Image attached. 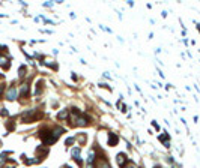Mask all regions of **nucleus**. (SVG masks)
Returning <instances> with one entry per match:
<instances>
[{
  "mask_svg": "<svg viewBox=\"0 0 200 168\" xmlns=\"http://www.w3.org/2000/svg\"><path fill=\"white\" fill-rule=\"evenodd\" d=\"M15 96H17V90H15V87H11L9 92L6 93V98L9 99V101H12V99H15Z\"/></svg>",
  "mask_w": 200,
  "mask_h": 168,
  "instance_id": "f257e3e1",
  "label": "nucleus"
},
{
  "mask_svg": "<svg viewBox=\"0 0 200 168\" xmlns=\"http://www.w3.org/2000/svg\"><path fill=\"white\" fill-rule=\"evenodd\" d=\"M72 156H74V159H77V161L81 164V161H80V149H74L72 150Z\"/></svg>",
  "mask_w": 200,
  "mask_h": 168,
  "instance_id": "f03ea898",
  "label": "nucleus"
},
{
  "mask_svg": "<svg viewBox=\"0 0 200 168\" xmlns=\"http://www.w3.org/2000/svg\"><path fill=\"white\" fill-rule=\"evenodd\" d=\"M117 143V137L115 134H110V140H108V144L113 146V144H116Z\"/></svg>",
  "mask_w": 200,
  "mask_h": 168,
  "instance_id": "7ed1b4c3",
  "label": "nucleus"
},
{
  "mask_svg": "<svg viewBox=\"0 0 200 168\" xmlns=\"http://www.w3.org/2000/svg\"><path fill=\"white\" fill-rule=\"evenodd\" d=\"M27 92H29V86H27V84H24V86H23V89H21V95L26 96V95H27Z\"/></svg>",
  "mask_w": 200,
  "mask_h": 168,
  "instance_id": "20e7f679",
  "label": "nucleus"
},
{
  "mask_svg": "<svg viewBox=\"0 0 200 168\" xmlns=\"http://www.w3.org/2000/svg\"><path fill=\"white\" fill-rule=\"evenodd\" d=\"M124 158H125V156H124L122 153L117 156V162H119V165H124V162H125V159H124Z\"/></svg>",
  "mask_w": 200,
  "mask_h": 168,
  "instance_id": "39448f33",
  "label": "nucleus"
},
{
  "mask_svg": "<svg viewBox=\"0 0 200 168\" xmlns=\"http://www.w3.org/2000/svg\"><path fill=\"white\" fill-rule=\"evenodd\" d=\"M6 62H8V60H6L5 57H2V56H0V65H2V66H5V68H8V66H9V65H8Z\"/></svg>",
  "mask_w": 200,
  "mask_h": 168,
  "instance_id": "423d86ee",
  "label": "nucleus"
},
{
  "mask_svg": "<svg viewBox=\"0 0 200 168\" xmlns=\"http://www.w3.org/2000/svg\"><path fill=\"white\" fill-rule=\"evenodd\" d=\"M24 72H26V68H24V66H21V68H20V75L23 77V75H24Z\"/></svg>",
  "mask_w": 200,
  "mask_h": 168,
  "instance_id": "0eeeda50",
  "label": "nucleus"
},
{
  "mask_svg": "<svg viewBox=\"0 0 200 168\" xmlns=\"http://www.w3.org/2000/svg\"><path fill=\"white\" fill-rule=\"evenodd\" d=\"M74 143V138H69V140H66V144H72Z\"/></svg>",
  "mask_w": 200,
  "mask_h": 168,
  "instance_id": "6e6552de",
  "label": "nucleus"
}]
</instances>
